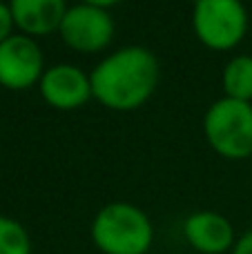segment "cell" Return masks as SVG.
<instances>
[{
  "label": "cell",
  "mask_w": 252,
  "mask_h": 254,
  "mask_svg": "<svg viewBox=\"0 0 252 254\" xmlns=\"http://www.w3.org/2000/svg\"><path fill=\"white\" fill-rule=\"evenodd\" d=\"M161 65L154 52L127 45L105 56L89 74L92 96L112 112H134L156 92Z\"/></svg>",
  "instance_id": "cell-1"
},
{
  "label": "cell",
  "mask_w": 252,
  "mask_h": 254,
  "mask_svg": "<svg viewBox=\"0 0 252 254\" xmlns=\"http://www.w3.org/2000/svg\"><path fill=\"white\" fill-rule=\"evenodd\" d=\"M89 237L101 254H147L154 243V225L138 205L114 201L94 214Z\"/></svg>",
  "instance_id": "cell-2"
},
{
  "label": "cell",
  "mask_w": 252,
  "mask_h": 254,
  "mask_svg": "<svg viewBox=\"0 0 252 254\" xmlns=\"http://www.w3.org/2000/svg\"><path fill=\"white\" fill-rule=\"evenodd\" d=\"M203 134L208 145L228 161L252 156V103L219 98L203 116Z\"/></svg>",
  "instance_id": "cell-3"
},
{
  "label": "cell",
  "mask_w": 252,
  "mask_h": 254,
  "mask_svg": "<svg viewBox=\"0 0 252 254\" xmlns=\"http://www.w3.org/2000/svg\"><path fill=\"white\" fill-rule=\"evenodd\" d=\"M248 9L241 0H194L192 29L208 49H235L248 34Z\"/></svg>",
  "instance_id": "cell-4"
},
{
  "label": "cell",
  "mask_w": 252,
  "mask_h": 254,
  "mask_svg": "<svg viewBox=\"0 0 252 254\" xmlns=\"http://www.w3.org/2000/svg\"><path fill=\"white\" fill-rule=\"evenodd\" d=\"M63 43L78 54H98L107 49L114 38V18L110 9H101L94 4H71L61 22Z\"/></svg>",
  "instance_id": "cell-5"
},
{
  "label": "cell",
  "mask_w": 252,
  "mask_h": 254,
  "mask_svg": "<svg viewBox=\"0 0 252 254\" xmlns=\"http://www.w3.org/2000/svg\"><path fill=\"white\" fill-rule=\"evenodd\" d=\"M45 58L36 38L13 34L0 43V85L11 92H25L40 83Z\"/></svg>",
  "instance_id": "cell-6"
},
{
  "label": "cell",
  "mask_w": 252,
  "mask_h": 254,
  "mask_svg": "<svg viewBox=\"0 0 252 254\" xmlns=\"http://www.w3.org/2000/svg\"><path fill=\"white\" fill-rule=\"evenodd\" d=\"M38 92L49 107L61 112L78 110L89 103V98H94L89 74L69 63L47 67L38 83Z\"/></svg>",
  "instance_id": "cell-7"
},
{
  "label": "cell",
  "mask_w": 252,
  "mask_h": 254,
  "mask_svg": "<svg viewBox=\"0 0 252 254\" xmlns=\"http://www.w3.org/2000/svg\"><path fill=\"white\" fill-rule=\"evenodd\" d=\"M183 239L199 254H228L237 243V232L228 216L199 210L183 221Z\"/></svg>",
  "instance_id": "cell-8"
},
{
  "label": "cell",
  "mask_w": 252,
  "mask_h": 254,
  "mask_svg": "<svg viewBox=\"0 0 252 254\" xmlns=\"http://www.w3.org/2000/svg\"><path fill=\"white\" fill-rule=\"evenodd\" d=\"M18 34L29 38L49 36L61 29L67 13V0H9Z\"/></svg>",
  "instance_id": "cell-9"
},
{
  "label": "cell",
  "mask_w": 252,
  "mask_h": 254,
  "mask_svg": "<svg viewBox=\"0 0 252 254\" xmlns=\"http://www.w3.org/2000/svg\"><path fill=\"white\" fill-rule=\"evenodd\" d=\"M221 83L228 98L250 103L252 101V56L239 54L232 61H228V65L223 67Z\"/></svg>",
  "instance_id": "cell-10"
},
{
  "label": "cell",
  "mask_w": 252,
  "mask_h": 254,
  "mask_svg": "<svg viewBox=\"0 0 252 254\" xmlns=\"http://www.w3.org/2000/svg\"><path fill=\"white\" fill-rule=\"evenodd\" d=\"M31 237L20 221L0 214V254H31Z\"/></svg>",
  "instance_id": "cell-11"
},
{
  "label": "cell",
  "mask_w": 252,
  "mask_h": 254,
  "mask_svg": "<svg viewBox=\"0 0 252 254\" xmlns=\"http://www.w3.org/2000/svg\"><path fill=\"white\" fill-rule=\"evenodd\" d=\"M13 29H16V22H13L9 2H0V43H4L7 38H11Z\"/></svg>",
  "instance_id": "cell-12"
},
{
  "label": "cell",
  "mask_w": 252,
  "mask_h": 254,
  "mask_svg": "<svg viewBox=\"0 0 252 254\" xmlns=\"http://www.w3.org/2000/svg\"><path fill=\"white\" fill-rule=\"evenodd\" d=\"M230 254H252V228L246 230L241 237H237V243Z\"/></svg>",
  "instance_id": "cell-13"
},
{
  "label": "cell",
  "mask_w": 252,
  "mask_h": 254,
  "mask_svg": "<svg viewBox=\"0 0 252 254\" xmlns=\"http://www.w3.org/2000/svg\"><path fill=\"white\" fill-rule=\"evenodd\" d=\"M80 2L94 4V7H101V9H110V7H114V4L123 2V0H80Z\"/></svg>",
  "instance_id": "cell-14"
}]
</instances>
